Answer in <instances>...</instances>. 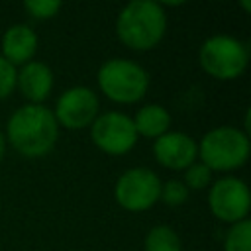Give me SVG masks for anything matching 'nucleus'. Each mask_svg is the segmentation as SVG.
<instances>
[{
  "label": "nucleus",
  "mask_w": 251,
  "mask_h": 251,
  "mask_svg": "<svg viewBox=\"0 0 251 251\" xmlns=\"http://www.w3.org/2000/svg\"><path fill=\"white\" fill-rule=\"evenodd\" d=\"M10 145L24 157L37 159L47 155L59 137V124L43 104H25L18 108L6 126Z\"/></svg>",
  "instance_id": "f257e3e1"
},
{
  "label": "nucleus",
  "mask_w": 251,
  "mask_h": 251,
  "mask_svg": "<svg viewBox=\"0 0 251 251\" xmlns=\"http://www.w3.org/2000/svg\"><path fill=\"white\" fill-rule=\"evenodd\" d=\"M167 31V14L159 2L133 0L126 4L116 20L118 39L133 51L157 47Z\"/></svg>",
  "instance_id": "f03ea898"
},
{
  "label": "nucleus",
  "mask_w": 251,
  "mask_h": 251,
  "mask_svg": "<svg viewBox=\"0 0 251 251\" xmlns=\"http://www.w3.org/2000/svg\"><path fill=\"white\" fill-rule=\"evenodd\" d=\"M96 80L102 94L118 104H135L149 88L147 71L139 63L124 57L104 61L98 69Z\"/></svg>",
  "instance_id": "7ed1b4c3"
},
{
  "label": "nucleus",
  "mask_w": 251,
  "mask_h": 251,
  "mask_svg": "<svg viewBox=\"0 0 251 251\" xmlns=\"http://www.w3.org/2000/svg\"><path fill=\"white\" fill-rule=\"evenodd\" d=\"M198 157L212 173L235 171L249 159V135L231 126L214 127L200 139Z\"/></svg>",
  "instance_id": "20e7f679"
},
{
  "label": "nucleus",
  "mask_w": 251,
  "mask_h": 251,
  "mask_svg": "<svg viewBox=\"0 0 251 251\" xmlns=\"http://www.w3.org/2000/svg\"><path fill=\"white\" fill-rule=\"evenodd\" d=\"M198 61L210 76L218 80H233L245 73L249 49L243 41L231 35H212L200 45Z\"/></svg>",
  "instance_id": "39448f33"
},
{
  "label": "nucleus",
  "mask_w": 251,
  "mask_h": 251,
  "mask_svg": "<svg viewBox=\"0 0 251 251\" xmlns=\"http://www.w3.org/2000/svg\"><path fill=\"white\" fill-rule=\"evenodd\" d=\"M161 194L159 176L145 167L124 171L114 186L116 202L127 212H145L153 208Z\"/></svg>",
  "instance_id": "423d86ee"
},
{
  "label": "nucleus",
  "mask_w": 251,
  "mask_h": 251,
  "mask_svg": "<svg viewBox=\"0 0 251 251\" xmlns=\"http://www.w3.org/2000/svg\"><path fill=\"white\" fill-rule=\"evenodd\" d=\"M210 212L224 224H237L247 220L251 198L247 184L237 176L218 178L208 192Z\"/></svg>",
  "instance_id": "0eeeda50"
},
{
  "label": "nucleus",
  "mask_w": 251,
  "mask_h": 251,
  "mask_svg": "<svg viewBox=\"0 0 251 251\" xmlns=\"http://www.w3.org/2000/svg\"><path fill=\"white\" fill-rule=\"evenodd\" d=\"M92 143L108 155H126L137 141V131L129 116L122 112H106L90 124Z\"/></svg>",
  "instance_id": "6e6552de"
},
{
  "label": "nucleus",
  "mask_w": 251,
  "mask_h": 251,
  "mask_svg": "<svg viewBox=\"0 0 251 251\" xmlns=\"http://www.w3.org/2000/svg\"><path fill=\"white\" fill-rule=\"evenodd\" d=\"M98 108L100 102L92 88L71 86L57 98L53 116L65 129H82L90 127V124L96 120Z\"/></svg>",
  "instance_id": "1a4fd4ad"
},
{
  "label": "nucleus",
  "mask_w": 251,
  "mask_h": 251,
  "mask_svg": "<svg viewBox=\"0 0 251 251\" xmlns=\"http://www.w3.org/2000/svg\"><path fill=\"white\" fill-rule=\"evenodd\" d=\"M153 157L171 171H184L198 157V143L182 131H167L153 143Z\"/></svg>",
  "instance_id": "9d476101"
},
{
  "label": "nucleus",
  "mask_w": 251,
  "mask_h": 251,
  "mask_svg": "<svg viewBox=\"0 0 251 251\" xmlns=\"http://www.w3.org/2000/svg\"><path fill=\"white\" fill-rule=\"evenodd\" d=\"M16 86L29 104H43L53 90V71L41 61H29L22 65Z\"/></svg>",
  "instance_id": "9b49d317"
},
{
  "label": "nucleus",
  "mask_w": 251,
  "mask_h": 251,
  "mask_svg": "<svg viewBox=\"0 0 251 251\" xmlns=\"http://www.w3.org/2000/svg\"><path fill=\"white\" fill-rule=\"evenodd\" d=\"M37 51V35L27 24H14L2 35V57L18 67L33 61Z\"/></svg>",
  "instance_id": "f8f14e48"
},
{
  "label": "nucleus",
  "mask_w": 251,
  "mask_h": 251,
  "mask_svg": "<svg viewBox=\"0 0 251 251\" xmlns=\"http://www.w3.org/2000/svg\"><path fill=\"white\" fill-rule=\"evenodd\" d=\"M131 122H133V127L137 131V137L143 135L149 139H157L169 131L171 114L161 104H145L135 112Z\"/></svg>",
  "instance_id": "ddd939ff"
},
{
  "label": "nucleus",
  "mask_w": 251,
  "mask_h": 251,
  "mask_svg": "<svg viewBox=\"0 0 251 251\" xmlns=\"http://www.w3.org/2000/svg\"><path fill=\"white\" fill-rule=\"evenodd\" d=\"M145 251H182L178 233L169 226H153L143 241Z\"/></svg>",
  "instance_id": "4468645a"
},
{
  "label": "nucleus",
  "mask_w": 251,
  "mask_h": 251,
  "mask_svg": "<svg viewBox=\"0 0 251 251\" xmlns=\"http://www.w3.org/2000/svg\"><path fill=\"white\" fill-rule=\"evenodd\" d=\"M224 251H251V222L249 220L237 222L229 227L226 241H224Z\"/></svg>",
  "instance_id": "2eb2a0df"
},
{
  "label": "nucleus",
  "mask_w": 251,
  "mask_h": 251,
  "mask_svg": "<svg viewBox=\"0 0 251 251\" xmlns=\"http://www.w3.org/2000/svg\"><path fill=\"white\" fill-rule=\"evenodd\" d=\"M210 180H212V171L202 163H192L188 169H184L182 182L188 190H202L210 184Z\"/></svg>",
  "instance_id": "dca6fc26"
},
{
  "label": "nucleus",
  "mask_w": 251,
  "mask_h": 251,
  "mask_svg": "<svg viewBox=\"0 0 251 251\" xmlns=\"http://www.w3.org/2000/svg\"><path fill=\"white\" fill-rule=\"evenodd\" d=\"M188 198V188L184 186L182 180H167L161 182V194L159 200H163L169 208H178L184 200Z\"/></svg>",
  "instance_id": "f3484780"
},
{
  "label": "nucleus",
  "mask_w": 251,
  "mask_h": 251,
  "mask_svg": "<svg viewBox=\"0 0 251 251\" xmlns=\"http://www.w3.org/2000/svg\"><path fill=\"white\" fill-rule=\"evenodd\" d=\"M24 8L35 20H49V18L57 16V12L61 10V2H57V0H25Z\"/></svg>",
  "instance_id": "a211bd4d"
},
{
  "label": "nucleus",
  "mask_w": 251,
  "mask_h": 251,
  "mask_svg": "<svg viewBox=\"0 0 251 251\" xmlns=\"http://www.w3.org/2000/svg\"><path fill=\"white\" fill-rule=\"evenodd\" d=\"M16 76L18 71L14 65H10L2 55H0V100L8 98L14 88H16Z\"/></svg>",
  "instance_id": "6ab92c4d"
},
{
  "label": "nucleus",
  "mask_w": 251,
  "mask_h": 251,
  "mask_svg": "<svg viewBox=\"0 0 251 251\" xmlns=\"http://www.w3.org/2000/svg\"><path fill=\"white\" fill-rule=\"evenodd\" d=\"M4 151H6V137H4V133L0 131V161L4 159Z\"/></svg>",
  "instance_id": "aec40b11"
},
{
  "label": "nucleus",
  "mask_w": 251,
  "mask_h": 251,
  "mask_svg": "<svg viewBox=\"0 0 251 251\" xmlns=\"http://www.w3.org/2000/svg\"><path fill=\"white\" fill-rule=\"evenodd\" d=\"M241 6H243V8L247 10V12H251V4H249L247 0H241Z\"/></svg>",
  "instance_id": "412c9836"
}]
</instances>
